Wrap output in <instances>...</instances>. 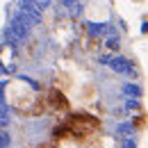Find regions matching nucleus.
<instances>
[{
    "instance_id": "9",
    "label": "nucleus",
    "mask_w": 148,
    "mask_h": 148,
    "mask_svg": "<svg viewBox=\"0 0 148 148\" xmlns=\"http://www.w3.org/2000/svg\"><path fill=\"white\" fill-rule=\"evenodd\" d=\"M141 34H148V18L141 23Z\"/></svg>"
},
{
    "instance_id": "3",
    "label": "nucleus",
    "mask_w": 148,
    "mask_h": 148,
    "mask_svg": "<svg viewBox=\"0 0 148 148\" xmlns=\"http://www.w3.org/2000/svg\"><path fill=\"white\" fill-rule=\"evenodd\" d=\"M107 66H110L112 71H116V73H123V75H137V66H134V62H132V59H128V57H121V55L112 57Z\"/></svg>"
},
{
    "instance_id": "8",
    "label": "nucleus",
    "mask_w": 148,
    "mask_h": 148,
    "mask_svg": "<svg viewBox=\"0 0 148 148\" xmlns=\"http://www.w3.org/2000/svg\"><path fill=\"white\" fill-rule=\"evenodd\" d=\"M37 148H57V144L55 141H46V144H39Z\"/></svg>"
},
{
    "instance_id": "1",
    "label": "nucleus",
    "mask_w": 148,
    "mask_h": 148,
    "mask_svg": "<svg viewBox=\"0 0 148 148\" xmlns=\"http://www.w3.org/2000/svg\"><path fill=\"white\" fill-rule=\"evenodd\" d=\"M62 125L69 130L71 134H73L75 144H89L93 137L103 130V123L91 116V114H87V112H77V114H69L64 121H62Z\"/></svg>"
},
{
    "instance_id": "5",
    "label": "nucleus",
    "mask_w": 148,
    "mask_h": 148,
    "mask_svg": "<svg viewBox=\"0 0 148 148\" xmlns=\"http://www.w3.org/2000/svg\"><path fill=\"white\" fill-rule=\"evenodd\" d=\"M130 123H132V128H134V132H139V130H144V128H146V123H148V116L144 114V112H141V114H134Z\"/></svg>"
},
{
    "instance_id": "4",
    "label": "nucleus",
    "mask_w": 148,
    "mask_h": 148,
    "mask_svg": "<svg viewBox=\"0 0 148 148\" xmlns=\"http://www.w3.org/2000/svg\"><path fill=\"white\" fill-rule=\"evenodd\" d=\"M121 91L125 93L128 98H137V100L141 98V87H139L137 82H128V84H123V87H121Z\"/></svg>"
},
{
    "instance_id": "7",
    "label": "nucleus",
    "mask_w": 148,
    "mask_h": 148,
    "mask_svg": "<svg viewBox=\"0 0 148 148\" xmlns=\"http://www.w3.org/2000/svg\"><path fill=\"white\" fill-rule=\"evenodd\" d=\"M125 112H130V114H141V103L137 98H125Z\"/></svg>"
},
{
    "instance_id": "6",
    "label": "nucleus",
    "mask_w": 148,
    "mask_h": 148,
    "mask_svg": "<svg viewBox=\"0 0 148 148\" xmlns=\"http://www.w3.org/2000/svg\"><path fill=\"white\" fill-rule=\"evenodd\" d=\"M105 48H107L110 53H119V50H121V39L116 37V34H114V37H107L105 39Z\"/></svg>"
},
{
    "instance_id": "2",
    "label": "nucleus",
    "mask_w": 148,
    "mask_h": 148,
    "mask_svg": "<svg viewBox=\"0 0 148 148\" xmlns=\"http://www.w3.org/2000/svg\"><path fill=\"white\" fill-rule=\"evenodd\" d=\"M46 103H48V110L57 112V114H69V112H71V100L66 98V91H64V89L50 87V89L46 91Z\"/></svg>"
}]
</instances>
